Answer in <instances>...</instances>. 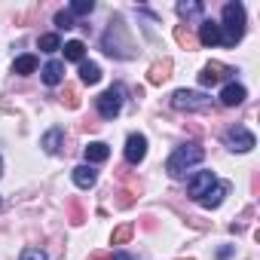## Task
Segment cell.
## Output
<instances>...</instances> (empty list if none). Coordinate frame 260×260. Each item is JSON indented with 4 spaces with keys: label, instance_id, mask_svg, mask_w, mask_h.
<instances>
[{
    "label": "cell",
    "instance_id": "1",
    "mask_svg": "<svg viewBox=\"0 0 260 260\" xmlns=\"http://www.w3.org/2000/svg\"><path fill=\"white\" fill-rule=\"evenodd\" d=\"M205 159V147L202 144H196V141H190V144H181V147H175L172 150V156H169V162H166V172L172 175V178H184L193 166H199Z\"/></svg>",
    "mask_w": 260,
    "mask_h": 260
},
{
    "label": "cell",
    "instance_id": "2",
    "mask_svg": "<svg viewBox=\"0 0 260 260\" xmlns=\"http://www.w3.org/2000/svg\"><path fill=\"white\" fill-rule=\"evenodd\" d=\"M245 37V7L239 4H226L223 7V25H220V43L223 46H236Z\"/></svg>",
    "mask_w": 260,
    "mask_h": 260
},
{
    "label": "cell",
    "instance_id": "3",
    "mask_svg": "<svg viewBox=\"0 0 260 260\" xmlns=\"http://www.w3.org/2000/svg\"><path fill=\"white\" fill-rule=\"evenodd\" d=\"M223 144H226L233 153H248V150H254L257 138L248 132L245 125H233V128H226V132H223Z\"/></svg>",
    "mask_w": 260,
    "mask_h": 260
},
{
    "label": "cell",
    "instance_id": "4",
    "mask_svg": "<svg viewBox=\"0 0 260 260\" xmlns=\"http://www.w3.org/2000/svg\"><path fill=\"white\" fill-rule=\"evenodd\" d=\"M172 107L178 110H208L211 107V98L205 92H190V89H178L172 95Z\"/></svg>",
    "mask_w": 260,
    "mask_h": 260
},
{
    "label": "cell",
    "instance_id": "5",
    "mask_svg": "<svg viewBox=\"0 0 260 260\" xmlns=\"http://www.w3.org/2000/svg\"><path fill=\"white\" fill-rule=\"evenodd\" d=\"M95 107H98V113H101L104 119H113V116L122 110V89H119V86H113V89L101 92V95L95 98Z\"/></svg>",
    "mask_w": 260,
    "mask_h": 260
},
{
    "label": "cell",
    "instance_id": "6",
    "mask_svg": "<svg viewBox=\"0 0 260 260\" xmlns=\"http://www.w3.org/2000/svg\"><path fill=\"white\" fill-rule=\"evenodd\" d=\"M144 156H147V138H144L141 132H132V135L125 138V162L138 166Z\"/></svg>",
    "mask_w": 260,
    "mask_h": 260
},
{
    "label": "cell",
    "instance_id": "7",
    "mask_svg": "<svg viewBox=\"0 0 260 260\" xmlns=\"http://www.w3.org/2000/svg\"><path fill=\"white\" fill-rule=\"evenodd\" d=\"M214 181H217V178H214V172H196V175L190 178V184H187V193L199 202V199L214 187Z\"/></svg>",
    "mask_w": 260,
    "mask_h": 260
},
{
    "label": "cell",
    "instance_id": "8",
    "mask_svg": "<svg viewBox=\"0 0 260 260\" xmlns=\"http://www.w3.org/2000/svg\"><path fill=\"white\" fill-rule=\"evenodd\" d=\"M230 74H236V71H233V68H226V64L211 61V64H205V68H202L199 83H202V86H217V83H220V80H226Z\"/></svg>",
    "mask_w": 260,
    "mask_h": 260
},
{
    "label": "cell",
    "instance_id": "9",
    "mask_svg": "<svg viewBox=\"0 0 260 260\" xmlns=\"http://www.w3.org/2000/svg\"><path fill=\"white\" fill-rule=\"evenodd\" d=\"M245 98H248V92H245V86H239V83H226V86L220 89V104H223V107H239Z\"/></svg>",
    "mask_w": 260,
    "mask_h": 260
},
{
    "label": "cell",
    "instance_id": "10",
    "mask_svg": "<svg viewBox=\"0 0 260 260\" xmlns=\"http://www.w3.org/2000/svg\"><path fill=\"white\" fill-rule=\"evenodd\" d=\"M226 193H230V184H226V181H214V187L199 199V205H202V208H217V205L226 199Z\"/></svg>",
    "mask_w": 260,
    "mask_h": 260
},
{
    "label": "cell",
    "instance_id": "11",
    "mask_svg": "<svg viewBox=\"0 0 260 260\" xmlns=\"http://www.w3.org/2000/svg\"><path fill=\"white\" fill-rule=\"evenodd\" d=\"M199 43H202V46H217V43H220V25L211 22V19H205V22L199 25Z\"/></svg>",
    "mask_w": 260,
    "mask_h": 260
},
{
    "label": "cell",
    "instance_id": "12",
    "mask_svg": "<svg viewBox=\"0 0 260 260\" xmlns=\"http://www.w3.org/2000/svg\"><path fill=\"white\" fill-rule=\"evenodd\" d=\"M40 77H43L46 86H58V83L64 80V64H61V61H46L43 71H40Z\"/></svg>",
    "mask_w": 260,
    "mask_h": 260
},
{
    "label": "cell",
    "instance_id": "13",
    "mask_svg": "<svg viewBox=\"0 0 260 260\" xmlns=\"http://www.w3.org/2000/svg\"><path fill=\"white\" fill-rule=\"evenodd\" d=\"M83 153H86V166H92V162H104L110 156V147L104 141H89Z\"/></svg>",
    "mask_w": 260,
    "mask_h": 260
},
{
    "label": "cell",
    "instance_id": "14",
    "mask_svg": "<svg viewBox=\"0 0 260 260\" xmlns=\"http://www.w3.org/2000/svg\"><path fill=\"white\" fill-rule=\"evenodd\" d=\"M95 169L92 166H77L74 169V184L80 187V190H89V187H95Z\"/></svg>",
    "mask_w": 260,
    "mask_h": 260
},
{
    "label": "cell",
    "instance_id": "15",
    "mask_svg": "<svg viewBox=\"0 0 260 260\" xmlns=\"http://www.w3.org/2000/svg\"><path fill=\"white\" fill-rule=\"evenodd\" d=\"M61 138H64L61 128H49V132L43 135V141H40V147H43L46 153H58V150H61Z\"/></svg>",
    "mask_w": 260,
    "mask_h": 260
},
{
    "label": "cell",
    "instance_id": "16",
    "mask_svg": "<svg viewBox=\"0 0 260 260\" xmlns=\"http://www.w3.org/2000/svg\"><path fill=\"white\" fill-rule=\"evenodd\" d=\"M34 71H37V55H19L13 61V74H19V77H28Z\"/></svg>",
    "mask_w": 260,
    "mask_h": 260
},
{
    "label": "cell",
    "instance_id": "17",
    "mask_svg": "<svg viewBox=\"0 0 260 260\" xmlns=\"http://www.w3.org/2000/svg\"><path fill=\"white\" fill-rule=\"evenodd\" d=\"M80 80H83L86 86H95V83L101 80V68H98L95 61H83V64H80Z\"/></svg>",
    "mask_w": 260,
    "mask_h": 260
},
{
    "label": "cell",
    "instance_id": "18",
    "mask_svg": "<svg viewBox=\"0 0 260 260\" xmlns=\"http://www.w3.org/2000/svg\"><path fill=\"white\" fill-rule=\"evenodd\" d=\"M61 49H64V58H68V61H80V64H83V58H86L83 40H71V43H64Z\"/></svg>",
    "mask_w": 260,
    "mask_h": 260
},
{
    "label": "cell",
    "instance_id": "19",
    "mask_svg": "<svg viewBox=\"0 0 260 260\" xmlns=\"http://www.w3.org/2000/svg\"><path fill=\"white\" fill-rule=\"evenodd\" d=\"M178 16L181 19H196V16H202V4H196V0H190V4L181 0V4H178Z\"/></svg>",
    "mask_w": 260,
    "mask_h": 260
},
{
    "label": "cell",
    "instance_id": "20",
    "mask_svg": "<svg viewBox=\"0 0 260 260\" xmlns=\"http://www.w3.org/2000/svg\"><path fill=\"white\" fill-rule=\"evenodd\" d=\"M58 49H61L58 34H43L40 37V52H58Z\"/></svg>",
    "mask_w": 260,
    "mask_h": 260
},
{
    "label": "cell",
    "instance_id": "21",
    "mask_svg": "<svg viewBox=\"0 0 260 260\" xmlns=\"http://www.w3.org/2000/svg\"><path fill=\"white\" fill-rule=\"evenodd\" d=\"M95 10V4H92V0H74V4H71V16H89Z\"/></svg>",
    "mask_w": 260,
    "mask_h": 260
},
{
    "label": "cell",
    "instance_id": "22",
    "mask_svg": "<svg viewBox=\"0 0 260 260\" xmlns=\"http://www.w3.org/2000/svg\"><path fill=\"white\" fill-rule=\"evenodd\" d=\"M169 71H172V64H169V61L153 64V68H150V83H162V80H169Z\"/></svg>",
    "mask_w": 260,
    "mask_h": 260
},
{
    "label": "cell",
    "instance_id": "23",
    "mask_svg": "<svg viewBox=\"0 0 260 260\" xmlns=\"http://www.w3.org/2000/svg\"><path fill=\"white\" fill-rule=\"evenodd\" d=\"M128 236H132V223H122L119 230H113V245H122V242H128Z\"/></svg>",
    "mask_w": 260,
    "mask_h": 260
},
{
    "label": "cell",
    "instance_id": "24",
    "mask_svg": "<svg viewBox=\"0 0 260 260\" xmlns=\"http://www.w3.org/2000/svg\"><path fill=\"white\" fill-rule=\"evenodd\" d=\"M55 25H58V28H74V16H71L68 10H58V13H55Z\"/></svg>",
    "mask_w": 260,
    "mask_h": 260
},
{
    "label": "cell",
    "instance_id": "25",
    "mask_svg": "<svg viewBox=\"0 0 260 260\" xmlns=\"http://www.w3.org/2000/svg\"><path fill=\"white\" fill-rule=\"evenodd\" d=\"M19 260H46V251L43 248H25Z\"/></svg>",
    "mask_w": 260,
    "mask_h": 260
},
{
    "label": "cell",
    "instance_id": "26",
    "mask_svg": "<svg viewBox=\"0 0 260 260\" xmlns=\"http://www.w3.org/2000/svg\"><path fill=\"white\" fill-rule=\"evenodd\" d=\"M110 260H132V254H125V251H116Z\"/></svg>",
    "mask_w": 260,
    "mask_h": 260
},
{
    "label": "cell",
    "instance_id": "27",
    "mask_svg": "<svg viewBox=\"0 0 260 260\" xmlns=\"http://www.w3.org/2000/svg\"><path fill=\"white\" fill-rule=\"evenodd\" d=\"M0 175H4V159H0Z\"/></svg>",
    "mask_w": 260,
    "mask_h": 260
}]
</instances>
